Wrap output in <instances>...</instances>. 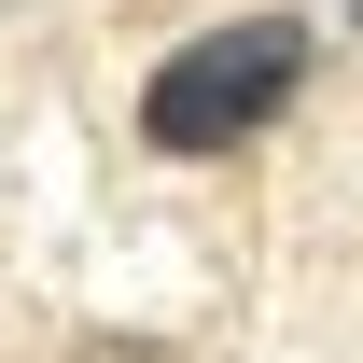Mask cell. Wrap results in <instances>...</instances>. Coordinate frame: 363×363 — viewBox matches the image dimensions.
Returning <instances> with one entry per match:
<instances>
[{
    "label": "cell",
    "mask_w": 363,
    "mask_h": 363,
    "mask_svg": "<svg viewBox=\"0 0 363 363\" xmlns=\"http://www.w3.org/2000/svg\"><path fill=\"white\" fill-rule=\"evenodd\" d=\"M70 363H182V350H154V335H84Z\"/></svg>",
    "instance_id": "2"
},
{
    "label": "cell",
    "mask_w": 363,
    "mask_h": 363,
    "mask_svg": "<svg viewBox=\"0 0 363 363\" xmlns=\"http://www.w3.org/2000/svg\"><path fill=\"white\" fill-rule=\"evenodd\" d=\"M350 28H363V0H350Z\"/></svg>",
    "instance_id": "3"
},
{
    "label": "cell",
    "mask_w": 363,
    "mask_h": 363,
    "mask_svg": "<svg viewBox=\"0 0 363 363\" xmlns=\"http://www.w3.org/2000/svg\"><path fill=\"white\" fill-rule=\"evenodd\" d=\"M308 14H224V28H196V43L140 84V140L154 154H238V140H266L308 84Z\"/></svg>",
    "instance_id": "1"
}]
</instances>
